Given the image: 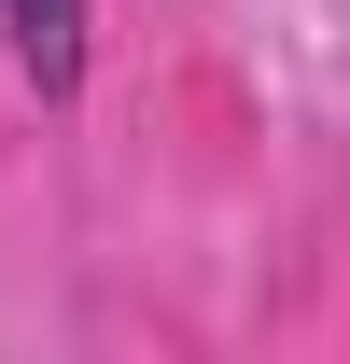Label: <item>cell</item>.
I'll return each mask as SVG.
<instances>
[{"label": "cell", "instance_id": "obj_1", "mask_svg": "<svg viewBox=\"0 0 350 364\" xmlns=\"http://www.w3.org/2000/svg\"><path fill=\"white\" fill-rule=\"evenodd\" d=\"M0 14H14V56H28L43 85L85 70V0H0Z\"/></svg>", "mask_w": 350, "mask_h": 364}]
</instances>
